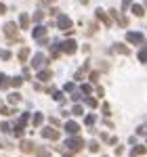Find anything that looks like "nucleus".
I'll return each instance as SVG.
<instances>
[{
  "mask_svg": "<svg viewBox=\"0 0 147 157\" xmlns=\"http://www.w3.org/2000/svg\"><path fill=\"white\" fill-rule=\"evenodd\" d=\"M0 128H2V132H11V124H9V121H4Z\"/></svg>",
  "mask_w": 147,
  "mask_h": 157,
  "instance_id": "40",
  "label": "nucleus"
},
{
  "mask_svg": "<svg viewBox=\"0 0 147 157\" xmlns=\"http://www.w3.org/2000/svg\"><path fill=\"white\" fill-rule=\"evenodd\" d=\"M137 132H139V136H145V126H139V130H137Z\"/></svg>",
  "mask_w": 147,
  "mask_h": 157,
  "instance_id": "46",
  "label": "nucleus"
},
{
  "mask_svg": "<svg viewBox=\"0 0 147 157\" xmlns=\"http://www.w3.org/2000/svg\"><path fill=\"white\" fill-rule=\"evenodd\" d=\"M50 124H53V126H61V121L57 120V117H50Z\"/></svg>",
  "mask_w": 147,
  "mask_h": 157,
  "instance_id": "47",
  "label": "nucleus"
},
{
  "mask_svg": "<svg viewBox=\"0 0 147 157\" xmlns=\"http://www.w3.org/2000/svg\"><path fill=\"white\" fill-rule=\"evenodd\" d=\"M46 61H49V57H44L42 52H36V57L32 59V69H40V67H44Z\"/></svg>",
  "mask_w": 147,
  "mask_h": 157,
  "instance_id": "6",
  "label": "nucleus"
},
{
  "mask_svg": "<svg viewBox=\"0 0 147 157\" xmlns=\"http://www.w3.org/2000/svg\"><path fill=\"white\" fill-rule=\"evenodd\" d=\"M86 105H88V107H90V109H95V107H99V101H97V98H95V97H90V94H86Z\"/></svg>",
  "mask_w": 147,
  "mask_h": 157,
  "instance_id": "23",
  "label": "nucleus"
},
{
  "mask_svg": "<svg viewBox=\"0 0 147 157\" xmlns=\"http://www.w3.org/2000/svg\"><path fill=\"white\" fill-rule=\"evenodd\" d=\"M61 57V50H59V42H55L53 46H50V57L49 59H59Z\"/></svg>",
  "mask_w": 147,
  "mask_h": 157,
  "instance_id": "19",
  "label": "nucleus"
},
{
  "mask_svg": "<svg viewBox=\"0 0 147 157\" xmlns=\"http://www.w3.org/2000/svg\"><path fill=\"white\" fill-rule=\"evenodd\" d=\"M42 138H46V140H59L61 136H59V130L57 128L49 126V128H42Z\"/></svg>",
  "mask_w": 147,
  "mask_h": 157,
  "instance_id": "4",
  "label": "nucleus"
},
{
  "mask_svg": "<svg viewBox=\"0 0 147 157\" xmlns=\"http://www.w3.org/2000/svg\"><path fill=\"white\" fill-rule=\"evenodd\" d=\"M32 36H34V40L44 38V36H46V25H36V27L32 29Z\"/></svg>",
  "mask_w": 147,
  "mask_h": 157,
  "instance_id": "12",
  "label": "nucleus"
},
{
  "mask_svg": "<svg viewBox=\"0 0 147 157\" xmlns=\"http://www.w3.org/2000/svg\"><path fill=\"white\" fill-rule=\"evenodd\" d=\"M93 90H97V97H99V98H103V94H105L103 86H97V88H93Z\"/></svg>",
  "mask_w": 147,
  "mask_h": 157,
  "instance_id": "38",
  "label": "nucleus"
},
{
  "mask_svg": "<svg viewBox=\"0 0 147 157\" xmlns=\"http://www.w3.org/2000/svg\"><path fill=\"white\" fill-rule=\"evenodd\" d=\"M63 128H65L67 134H80V124H76L74 120H67L65 124H63Z\"/></svg>",
  "mask_w": 147,
  "mask_h": 157,
  "instance_id": "9",
  "label": "nucleus"
},
{
  "mask_svg": "<svg viewBox=\"0 0 147 157\" xmlns=\"http://www.w3.org/2000/svg\"><path fill=\"white\" fill-rule=\"evenodd\" d=\"M86 73H88V63H84V65H82V67H80L78 71L74 73V78H76V80H84Z\"/></svg>",
  "mask_w": 147,
  "mask_h": 157,
  "instance_id": "17",
  "label": "nucleus"
},
{
  "mask_svg": "<svg viewBox=\"0 0 147 157\" xmlns=\"http://www.w3.org/2000/svg\"><path fill=\"white\" fill-rule=\"evenodd\" d=\"M88 151L90 153H99L101 151V145H99L97 140H93V143H88Z\"/></svg>",
  "mask_w": 147,
  "mask_h": 157,
  "instance_id": "27",
  "label": "nucleus"
},
{
  "mask_svg": "<svg viewBox=\"0 0 147 157\" xmlns=\"http://www.w3.org/2000/svg\"><path fill=\"white\" fill-rule=\"evenodd\" d=\"M90 92H93V86H90V84H86V82H84V84L80 86V94H82V97L90 94Z\"/></svg>",
  "mask_w": 147,
  "mask_h": 157,
  "instance_id": "24",
  "label": "nucleus"
},
{
  "mask_svg": "<svg viewBox=\"0 0 147 157\" xmlns=\"http://www.w3.org/2000/svg\"><path fill=\"white\" fill-rule=\"evenodd\" d=\"M42 17H44V13H42V11H36V13H34V21H38V23L42 21Z\"/></svg>",
  "mask_w": 147,
  "mask_h": 157,
  "instance_id": "35",
  "label": "nucleus"
},
{
  "mask_svg": "<svg viewBox=\"0 0 147 157\" xmlns=\"http://www.w3.org/2000/svg\"><path fill=\"white\" fill-rule=\"evenodd\" d=\"M6 101H9L11 105H19V103H21V94H19V92H11V94L6 97Z\"/></svg>",
  "mask_w": 147,
  "mask_h": 157,
  "instance_id": "20",
  "label": "nucleus"
},
{
  "mask_svg": "<svg viewBox=\"0 0 147 157\" xmlns=\"http://www.w3.org/2000/svg\"><path fill=\"white\" fill-rule=\"evenodd\" d=\"M53 2H55V0H40V4H42V6H50Z\"/></svg>",
  "mask_w": 147,
  "mask_h": 157,
  "instance_id": "43",
  "label": "nucleus"
},
{
  "mask_svg": "<svg viewBox=\"0 0 147 157\" xmlns=\"http://www.w3.org/2000/svg\"><path fill=\"white\" fill-rule=\"evenodd\" d=\"M9 86H11V84H9V78L2 73V75H0V88H2V90H6Z\"/></svg>",
  "mask_w": 147,
  "mask_h": 157,
  "instance_id": "28",
  "label": "nucleus"
},
{
  "mask_svg": "<svg viewBox=\"0 0 147 157\" xmlns=\"http://www.w3.org/2000/svg\"><path fill=\"white\" fill-rule=\"evenodd\" d=\"M130 155H133V157L145 155V145H135V147H133V151H130Z\"/></svg>",
  "mask_w": 147,
  "mask_h": 157,
  "instance_id": "21",
  "label": "nucleus"
},
{
  "mask_svg": "<svg viewBox=\"0 0 147 157\" xmlns=\"http://www.w3.org/2000/svg\"><path fill=\"white\" fill-rule=\"evenodd\" d=\"M72 113H74V115H84V109H82V105H74V107H72Z\"/></svg>",
  "mask_w": 147,
  "mask_h": 157,
  "instance_id": "31",
  "label": "nucleus"
},
{
  "mask_svg": "<svg viewBox=\"0 0 147 157\" xmlns=\"http://www.w3.org/2000/svg\"><path fill=\"white\" fill-rule=\"evenodd\" d=\"M36 78L40 80V82H49V80H53V71L46 69V67H40V71L36 73Z\"/></svg>",
  "mask_w": 147,
  "mask_h": 157,
  "instance_id": "11",
  "label": "nucleus"
},
{
  "mask_svg": "<svg viewBox=\"0 0 147 157\" xmlns=\"http://www.w3.org/2000/svg\"><path fill=\"white\" fill-rule=\"evenodd\" d=\"M63 90H65L67 94H72L74 90H76V84H74V82H65V86H63Z\"/></svg>",
  "mask_w": 147,
  "mask_h": 157,
  "instance_id": "30",
  "label": "nucleus"
},
{
  "mask_svg": "<svg viewBox=\"0 0 147 157\" xmlns=\"http://www.w3.org/2000/svg\"><path fill=\"white\" fill-rule=\"evenodd\" d=\"M113 52H118V55H124V57H128V55H130V48H128L126 44H113Z\"/></svg>",
  "mask_w": 147,
  "mask_h": 157,
  "instance_id": "15",
  "label": "nucleus"
},
{
  "mask_svg": "<svg viewBox=\"0 0 147 157\" xmlns=\"http://www.w3.org/2000/svg\"><path fill=\"white\" fill-rule=\"evenodd\" d=\"M23 75H21V78H23V80H30V78H32V73H30V67H23Z\"/></svg>",
  "mask_w": 147,
  "mask_h": 157,
  "instance_id": "36",
  "label": "nucleus"
},
{
  "mask_svg": "<svg viewBox=\"0 0 147 157\" xmlns=\"http://www.w3.org/2000/svg\"><path fill=\"white\" fill-rule=\"evenodd\" d=\"M6 11H9V9H6V4H4V2H0V15H4Z\"/></svg>",
  "mask_w": 147,
  "mask_h": 157,
  "instance_id": "42",
  "label": "nucleus"
},
{
  "mask_svg": "<svg viewBox=\"0 0 147 157\" xmlns=\"http://www.w3.org/2000/svg\"><path fill=\"white\" fill-rule=\"evenodd\" d=\"M95 17H97L99 23H103L105 27H111V19H109V15H107V13H103V9H97V11H95Z\"/></svg>",
  "mask_w": 147,
  "mask_h": 157,
  "instance_id": "7",
  "label": "nucleus"
},
{
  "mask_svg": "<svg viewBox=\"0 0 147 157\" xmlns=\"http://www.w3.org/2000/svg\"><path fill=\"white\" fill-rule=\"evenodd\" d=\"M27 120H30V113H21V117H19V121H17L15 126H19V128H25Z\"/></svg>",
  "mask_w": 147,
  "mask_h": 157,
  "instance_id": "25",
  "label": "nucleus"
},
{
  "mask_svg": "<svg viewBox=\"0 0 147 157\" xmlns=\"http://www.w3.org/2000/svg\"><path fill=\"white\" fill-rule=\"evenodd\" d=\"M103 113H105V115H109V105H107V103H103Z\"/></svg>",
  "mask_w": 147,
  "mask_h": 157,
  "instance_id": "45",
  "label": "nucleus"
},
{
  "mask_svg": "<svg viewBox=\"0 0 147 157\" xmlns=\"http://www.w3.org/2000/svg\"><path fill=\"white\" fill-rule=\"evenodd\" d=\"M19 149H21V153H34L36 145H34L32 140H21V143H19Z\"/></svg>",
  "mask_w": 147,
  "mask_h": 157,
  "instance_id": "13",
  "label": "nucleus"
},
{
  "mask_svg": "<svg viewBox=\"0 0 147 157\" xmlns=\"http://www.w3.org/2000/svg\"><path fill=\"white\" fill-rule=\"evenodd\" d=\"M84 138L80 136V134H70V138L65 140V149L70 151V153H80L82 149H84Z\"/></svg>",
  "mask_w": 147,
  "mask_h": 157,
  "instance_id": "1",
  "label": "nucleus"
},
{
  "mask_svg": "<svg viewBox=\"0 0 147 157\" xmlns=\"http://www.w3.org/2000/svg\"><path fill=\"white\" fill-rule=\"evenodd\" d=\"M130 4H133V0H122V11L130 9Z\"/></svg>",
  "mask_w": 147,
  "mask_h": 157,
  "instance_id": "39",
  "label": "nucleus"
},
{
  "mask_svg": "<svg viewBox=\"0 0 147 157\" xmlns=\"http://www.w3.org/2000/svg\"><path fill=\"white\" fill-rule=\"evenodd\" d=\"M109 15L113 17V21H116V23L120 25V27H128V19H126L124 15H120V13L116 11V9H111V11H109Z\"/></svg>",
  "mask_w": 147,
  "mask_h": 157,
  "instance_id": "8",
  "label": "nucleus"
},
{
  "mask_svg": "<svg viewBox=\"0 0 147 157\" xmlns=\"http://www.w3.org/2000/svg\"><path fill=\"white\" fill-rule=\"evenodd\" d=\"M95 121H97L95 115H86V117H84V124L88 126V128H90V126H95Z\"/></svg>",
  "mask_w": 147,
  "mask_h": 157,
  "instance_id": "32",
  "label": "nucleus"
},
{
  "mask_svg": "<svg viewBox=\"0 0 147 157\" xmlns=\"http://www.w3.org/2000/svg\"><path fill=\"white\" fill-rule=\"evenodd\" d=\"M0 59H2V61H9V59H13L11 50H6V48L2 50V48H0Z\"/></svg>",
  "mask_w": 147,
  "mask_h": 157,
  "instance_id": "29",
  "label": "nucleus"
},
{
  "mask_svg": "<svg viewBox=\"0 0 147 157\" xmlns=\"http://www.w3.org/2000/svg\"><path fill=\"white\" fill-rule=\"evenodd\" d=\"M72 23L74 21L67 15H61V13L57 15V25H59V29H63V32H65V29H72Z\"/></svg>",
  "mask_w": 147,
  "mask_h": 157,
  "instance_id": "5",
  "label": "nucleus"
},
{
  "mask_svg": "<svg viewBox=\"0 0 147 157\" xmlns=\"http://www.w3.org/2000/svg\"><path fill=\"white\" fill-rule=\"evenodd\" d=\"M130 9H133V15H135V17H145L143 4H130Z\"/></svg>",
  "mask_w": 147,
  "mask_h": 157,
  "instance_id": "18",
  "label": "nucleus"
},
{
  "mask_svg": "<svg viewBox=\"0 0 147 157\" xmlns=\"http://www.w3.org/2000/svg\"><path fill=\"white\" fill-rule=\"evenodd\" d=\"M30 55H32V52H30V48H27V46H23V48L17 52V59H19V63H27Z\"/></svg>",
  "mask_w": 147,
  "mask_h": 157,
  "instance_id": "14",
  "label": "nucleus"
},
{
  "mask_svg": "<svg viewBox=\"0 0 147 157\" xmlns=\"http://www.w3.org/2000/svg\"><path fill=\"white\" fill-rule=\"evenodd\" d=\"M59 50H61L63 55H70V57H72L74 52L78 50V44H76V40H72V38H70V40L59 42Z\"/></svg>",
  "mask_w": 147,
  "mask_h": 157,
  "instance_id": "3",
  "label": "nucleus"
},
{
  "mask_svg": "<svg viewBox=\"0 0 147 157\" xmlns=\"http://www.w3.org/2000/svg\"><path fill=\"white\" fill-rule=\"evenodd\" d=\"M126 42L133 44V46H141V44H145V34L143 32H128L126 34Z\"/></svg>",
  "mask_w": 147,
  "mask_h": 157,
  "instance_id": "2",
  "label": "nucleus"
},
{
  "mask_svg": "<svg viewBox=\"0 0 147 157\" xmlns=\"http://www.w3.org/2000/svg\"><path fill=\"white\" fill-rule=\"evenodd\" d=\"M49 13H50V17H57V15H59V9H55V6H53Z\"/></svg>",
  "mask_w": 147,
  "mask_h": 157,
  "instance_id": "44",
  "label": "nucleus"
},
{
  "mask_svg": "<svg viewBox=\"0 0 147 157\" xmlns=\"http://www.w3.org/2000/svg\"><path fill=\"white\" fill-rule=\"evenodd\" d=\"M139 61L145 63V48H143V44H141V50H139Z\"/></svg>",
  "mask_w": 147,
  "mask_h": 157,
  "instance_id": "37",
  "label": "nucleus"
},
{
  "mask_svg": "<svg viewBox=\"0 0 147 157\" xmlns=\"http://www.w3.org/2000/svg\"><path fill=\"white\" fill-rule=\"evenodd\" d=\"M9 84H11L13 88H21V84H23V78H19V75H17V78L9 80Z\"/></svg>",
  "mask_w": 147,
  "mask_h": 157,
  "instance_id": "26",
  "label": "nucleus"
},
{
  "mask_svg": "<svg viewBox=\"0 0 147 157\" xmlns=\"http://www.w3.org/2000/svg\"><path fill=\"white\" fill-rule=\"evenodd\" d=\"M19 27H21V29H27V27H30V15H27V13H21V15H19Z\"/></svg>",
  "mask_w": 147,
  "mask_h": 157,
  "instance_id": "16",
  "label": "nucleus"
},
{
  "mask_svg": "<svg viewBox=\"0 0 147 157\" xmlns=\"http://www.w3.org/2000/svg\"><path fill=\"white\" fill-rule=\"evenodd\" d=\"M42 121H44V115H42V113H34V115H32V124H34V126H42Z\"/></svg>",
  "mask_w": 147,
  "mask_h": 157,
  "instance_id": "22",
  "label": "nucleus"
},
{
  "mask_svg": "<svg viewBox=\"0 0 147 157\" xmlns=\"http://www.w3.org/2000/svg\"><path fill=\"white\" fill-rule=\"evenodd\" d=\"M2 32H4V34H6V38L9 36H17V32H19V25L17 23H4V27H2Z\"/></svg>",
  "mask_w": 147,
  "mask_h": 157,
  "instance_id": "10",
  "label": "nucleus"
},
{
  "mask_svg": "<svg viewBox=\"0 0 147 157\" xmlns=\"http://www.w3.org/2000/svg\"><path fill=\"white\" fill-rule=\"evenodd\" d=\"M19 40H21L19 36H9V38H6V42H9V44H19Z\"/></svg>",
  "mask_w": 147,
  "mask_h": 157,
  "instance_id": "34",
  "label": "nucleus"
},
{
  "mask_svg": "<svg viewBox=\"0 0 147 157\" xmlns=\"http://www.w3.org/2000/svg\"><path fill=\"white\" fill-rule=\"evenodd\" d=\"M88 80H90V84L99 82V71H88Z\"/></svg>",
  "mask_w": 147,
  "mask_h": 157,
  "instance_id": "33",
  "label": "nucleus"
},
{
  "mask_svg": "<svg viewBox=\"0 0 147 157\" xmlns=\"http://www.w3.org/2000/svg\"><path fill=\"white\" fill-rule=\"evenodd\" d=\"M95 32H97V23H93V25H90V27H88V36H93Z\"/></svg>",
  "mask_w": 147,
  "mask_h": 157,
  "instance_id": "41",
  "label": "nucleus"
}]
</instances>
